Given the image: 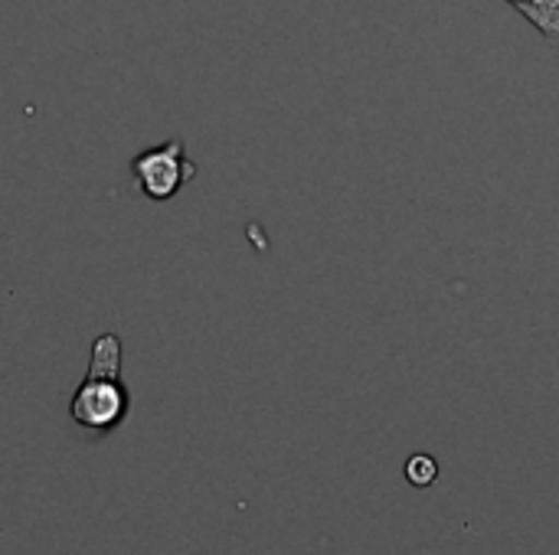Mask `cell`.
Listing matches in <instances>:
<instances>
[{"label": "cell", "mask_w": 559, "mask_h": 555, "mask_svg": "<svg viewBox=\"0 0 559 555\" xmlns=\"http://www.w3.org/2000/svg\"><path fill=\"white\" fill-rule=\"evenodd\" d=\"M131 409V396L121 386V376H108V373H85L82 386L75 389L72 402H69V415L79 429L92 432V435H105L111 429H118L124 422Z\"/></svg>", "instance_id": "6da1fadb"}, {"label": "cell", "mask_w": 559, "mask_h": 555, "mask_svg": "<svg viewBox=\"0 0 559 555\" xmlns=\"http://www.w3.org/2000/svg\"><path fill=\"white\" fill-rule=\"evenodd\" d=\"M131 173L141 186V193L154 203H167L180 193V186L197 173V167L183 154V141L170 137L157 147H147L134 157Z\"/></svg>", "instance_id": "7a4b0ae2"}, {"label": "cell", "mask_w": 559, "mask_h": 555, "mask_svg": "<svg viewBox=\"0 0 559 555\" xmlns=\"http://www.w3.org/2000/svg\"><path fill=\"white\" fill-rule=\"evenodd\" d=\"M514 10H521L544 36L559 39V0H514Z\"/></svg>", "instance_id": "3957f363"}, {"label": "cell", "mask_w": 559, "mask_h": 555, "mask_svg": "<svg viewBox=\"0 0 559 555\" xmlns=\"http://www.w3.org/2000/svg\"><path fill=\"white\" fill-rule=\"evenodd\" d=\"M439 478V461L432 455H413L406 461V481L413 487H432Z\"/></svg>", "instance_id": "277c9868"}, {"label": "cell", "mask_w": 559, "mask_h": 555, "mask_svg": "<svg viewBox=\"0 0 559 555\" xmlns=\"http://www.w3.org/2000/svg\"><path fill=\"white\" fill-rule=\"evenodd\" d=\"M508 3H514V0H508Z\"/></svg>", "instance_id": "5b68a950"}]
</instances>
